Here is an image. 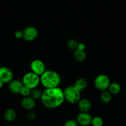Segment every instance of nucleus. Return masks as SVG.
Returning a JSON list of instances; mask_svg holds the SVG:
<instances>
[{"instance_id":"4468645a","label":"nucleus","mask_w":126,"mask_h":126,"mask_svg":"<svg viewBox=\"0 0 126 126\" xmlns=\"http://www.w3.org/2000/svg\"><path fill=\"white\" fill-rule=\"evenodd\" d=\"M88 86V82L85 79L80 78L77 79L76 81L74 83V87L76 89L77 91L81 92L82 91H84L86 88Z\"/></svg>"},{"instance_id":"2eb2a0df","label":"nucleus","mask_w":126,"mask_h":126,"mask_svg":"<svg viewBox=\"0 0 126 126\" xmlns=\"http://www.w3.org/2000/svg\"><path fill=\"white\" fill-rule=\"evenodd\" d=\"M100 100L104 104H107L110 103L112 100V95L108 91H105L102 92V93L100 95Z\"/></svg>"},{"instance_id":"0eeeda50","label":"nucleus","mask_w":126,"mask_h":126,"mask_svg":"<svg viewBox=\"0 0 126 126\" xmlns=\"http://www.w3.org/2000/svg\"><path fill=\"white\" fill-rule=\"evenodd\" d=\"M23 39L28 42L35 40L38 36V31L35 27L30 26L25 28L23 31Z\"/></svg>"},{"instance_id":"9b49d317","label":"nucleus","mask_w":126,"mask_h":126,"mask_svg":"<svg viewBox=\"0 0 126 126\" xmlns=\"http://www.w3.org/2000/svg\"><path fill=\"white\" fill-rule=\"evenodd\" d=\"M21 107L25 110L32 111L36 106V100L32 97H23L21 102Z\"/></svg>"},{"instance_id":"dca6fc26","label":"nucleus","mask_w":126,"mask_h":126,"mask_svg":"<svg viewBox=\"0 0 126 126\" xmlns=\"http://www.w3.org/2000/svg\"><path fill=\"white\" fill-rule=\"evenodd\" d=\"M73 56H74V59L76 61L81 62L84 61L86 57V54L85 51H82V50H74V54H73Z\"/></svg>"},{"instance_id":"393cba45","label":"nucleus","mask_w":126,"mask_h":126,"mask_svg":"<svg viewBox=\"0 0 126 126\" xmlns=\"http://www.w3.org/2000/svg\"><path fill=\"white\" fill-rule=\"evenodd\" d=\"M78 50H82V51H85V45L82 43H79V46H78L77 47Z\"/></svg>"},{"instance_id":"9d476101","label":"nucleus","mask_w":126,"mask_h":126,"mask_svg":"<svg viewBox=\"0 0 126 126\" xmlns=\"http://www.w3.org/2000/svg\"><path fill=\"white\" fill-rule=\"evenodd\" d=\"M23 85L22 81L17 79H12L8 83V89L11 93L14 94H20Z\"/></svg>"},{"instance_id":"f03ea898","label":"nucleus","mask_w":126,"mask_h":126,"mask_svg":"<svg viewBox=\"0 0 126 126\" xmlns=\"http://www.w3.org/2000/svg\"><path fill=\"white\" fill-rule=\"evenodd\" d=\"M40 84L45 89L59 87L61 83L60 75L54 70H46L40 76Z\"/></svg>"},{"instance_id":"bb28decb","label":"nucleus","mask_w":126,"mask_h":126,"mask_svg":"<svg viewBox=\"0 0 126 126\" xmlns=\"http://www.w3.org/2000/svg\"><path fill=\"white\" fill-rule=\"evenodd\" d=\"M61 1H62V0H61Z\"/></svg>"},{"instance_id":"ddd939ff","label":"nucleus","mask_w":126,"mask_h":126,"mask_svg":"<svg viewBox=\"0 0 126 126\" xmlns=\"http://www.w3.org/2000/svg\"><path fill=\"white\" fill-rule=\"evenodd\" d=\"M4 118L6 121L12 123L16 120L17 118V113L12 108H7L4 113Z\"/></svg>"},{"instance_id":"7ed1b4c3","label":"nucleus","mask_w":126,"mask_h":126,"mask_svg":"<svg viewBox=\"0 0 126 126\" xmlns=\"http://www.w3.org/2000/svg\"><path fill=\"white\" fill-rule=\"evenodd\" d=\"M65 101L70 104H77L81 99L80 92L74 87V86H69L63 90Z\"/></svg>"},{"instance_id":"b1692460","label":"nucleus","mask_w":126,"mask_h":126,"mask_svg":"<svg viewBox=\"0 0 126 126\" xmlns=\"http://www.w3.org/2000/svg\"><path fill=\"white\" fill-rule=\"evenodd\" d=\"M14 36L15 38H17V39H22L23 38V31H21V30H17L14 33Z\"/></svg>"},{"instance_id":"aec40b11","label":"nucleus","mask_w":126,"mask_h":126,"mask_svg":"<svg viewBox=\"0 0 126 126\" xmlns=\"http://www.w3.org/2000/svg\"><path fill=\"white\" fill-rule=\"evenodd\" d=\"M104 124V121L103 118L100 116H95L92 118L91 125L92 126H103Z\"/></svg>"},{"instance_id":"a878e982","label":"nucleus","mask_w":126,"mask_h":126,"mask_svg":"<svg viewBox=\"0 0 126 126\" xmlns=\"http://www.w3.org/2000/svg\"></svg>"},{"instance_id":"39448f33","label":"nucleus","mask_w":126,"mask_h":126,"mask_svg":"<svg viewBox=\"0 0 126 126\" xmlns=\"http://www.w3.org/2000/svg\"><path fill=\"white\" fill-rule=\"evenodd\" d=\"M111 84L109 78L105 74L99 75L94 80V86L98 91L103 92L107 91Z\"/></svg>"},{"instance_id":"6e6552de","label":"nucleus","mask_w":126,"mask_h":126,"mask_svg":"<svg viewBox=\"0 0 126 126\" xmlns=\"http://www.w3.org/2000/svg\"><path fill=\"white\" fill-rule=\"evenodd\" d=\"M14 78V75L11 70L6 66L0 67V81L2 83H9Z\"/></svg>"},{"instance_id":"20e7f679","label":"nucleus","mask_w":126,"mask_h":126,"mask_svg":"<svg viewBox=\"0 0 126 126\" xmlns=\"http://www.w3.org/2000/svg\"><path fill=\"white\" fill-rule=\"evenodd\" d=\"M22 82L23 86L30 89L37 88L40 84V77L34 73L30 71L23 75L22 79Z\"/></svg>"},{"instance_id":"412c9836","label":"nucleus","mask_w":126,"mask_h":126,"mask_svg":"<svg viewBox=\"0 0 126 126\" xmlns=\"http://www.w3.org/2000/svg\"><path fill=\"white\" fill-rule=\"evenodd\" d=\"M30 91L31 90L30 89L23 86V88H22V90H21L20 94H21L23 97H29L30 94Z\"/></svg>"},{"instance_id":"5701e85b","label":"nucleus","mask_w":126,"mask_h":126,"mask_svg":"<svg viewBox=\"0 0 126 126\" xmlns=\"http://www.w3.org/2000/svg\"><path fill=\"white\" fill-rule=\"evenodd\" d=\"M37 117V114L36 113V112L33 111H30L29 113L27 114V118L28 120L30 121H34L35 119H36Z\"/></svg>"},{"instance_id":"423d86ee","label":"nucleus","mask_w":126,"mask_h":126,"mask_svg":"<svg viewBox=\"0 0 126 126\" xmlns=\"http://www.w3.org/2000/svg\"><path fill=\"white\" fill-rule=\"evenodd\" d=\"M30 68L32 72L40 76L46 71V66L42 60L40 59H35L32 60L30 65Z\"/></svg>"},{"instance_id":"f257e3e1","label":"nucleus","mask_w":126,"mask_h":126,"mask_svg":"<svg viewBox=\"0 0 126 126\" xmlns=\"http://www.w3.org/2000/svg\"><path fill=\"white\" fill-rule=\"evenodd\" d=\"M42 103L48 109H55L65 102L63 90L60 87L44 89L40 99Z\"/></svg>"},{"instance_id":"6ab92c4d","label":"nucleus","mask_w":126,"mask_h":126,"mask_svg":"<svg viewBox=\"0 0 126 126\" xmlns=\"http://www.w3.org/2000/svg\"><path fill=\"white\" fill-rule=\"evenodd\" d=\"M79 44V43L76 39H70L68 41L67 43V47L70 50H75L77 49Z\"/></svg>"},{"instance_id":"f3484780","label":"nucleus","mask_w":126,"mask_h":126,"mask_svg":"<svg viewBox=\"0 0 126 126\" xmlns=\"http://www.w3.org/2000/svg\"><path fill=\"white\" fill-rule=\"evenodd\" d=\"M107 91L112 95H117L121 92V87L117 82H112L110 84Z\"/></svg>"},{"instance_id":"a211bd4d","label":"nucleus","mask_w":126,"mask_h":126,"mask_svg":"<svg viewBox=\"0 0 126 126\" xmlns=\"http://www.w3.org/2000/svg\"><path fill=\"white\" fill-rule=\"evenodd\" d=\"M42 95V91H41L39 89L35 88L33 89H31L30 97H32V98H33L35 100H37L41 99Z\"/></svg>"},{"instance_id":"4be33fe9","label":"nucleus","mask_w":126,"mask_h":126,"mask_svg":"<svg viewBox=\"0 0 126 126\" xmlns=\"http://www.w3.org/2000/svg\"><path fill=\"white\" fill-rule=\"evenodd\" d=\"M63 126H79L77 122L74 119H69L64 123Z\"/></svg>"},{"instance_id":"f8f14e48","label":"nucleus","mask_w":126,"mask_h":126,"mask_svg":"<svg viewBox=\"0 0 126 126\" xmlns=\"http://www.w3.org/2000/svg\"><path fill=\"white\" fill-rule=\"evenodd\" d=\"M78 108L80 112L82 113H88L91 109V103L86 98H81L77 103Z\"/></svg>"},{"instance_id":"1a4fd4ad","label":"nucleus","mask_w":126,"mask_h":126,"mask_svg":"<svg viewBox=\"0 0 126 126\" xmlns=\"http://www.w3.org/2000/svg\"><path fill=\"white\" fill-rule=\"evenodd\" d=\"M92 116L88 113H79L76 118V121L78 124L81 126H88L91 125Z\"/></svg>"}]
</instances>
